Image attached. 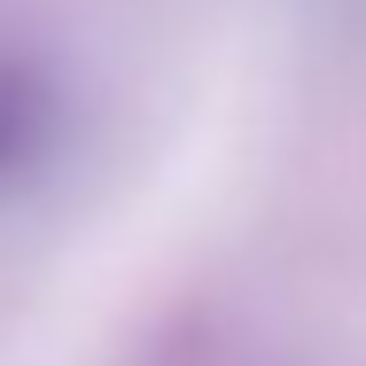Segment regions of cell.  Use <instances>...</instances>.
Returning a JSON list of instances; mask_svg holds the SVG:
<instances>
[{
  "mask_svg": "<svg viewBox=\"0 0 366 366\" xmlns=\"http://www.w3.org/2000/svg\"><path fill=\"white\" fill-rule=\"evenodd\" d=\"M78 141V94L63 63L16 31H0V211L31 203Z\"/></svg>",
  "mask_w": 366,
  "mask_h": 366,
  "instance_id": "6da1fadb",
  "label": "cell"
}]
</instances>
